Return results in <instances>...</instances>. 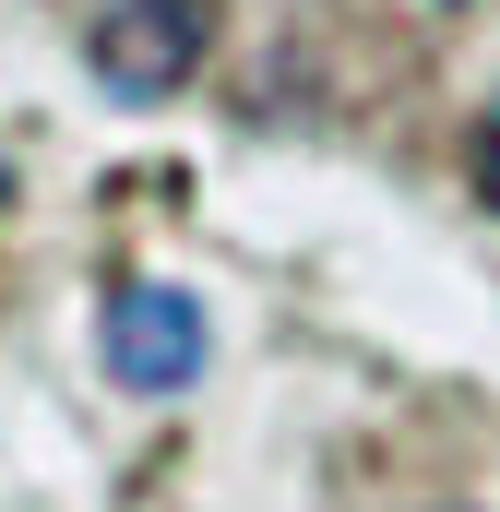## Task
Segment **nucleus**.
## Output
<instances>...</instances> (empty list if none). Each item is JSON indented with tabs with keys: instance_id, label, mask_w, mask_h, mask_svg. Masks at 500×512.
<instances>
[{
	"instance_id": "obj_1",
	"label": "nucleus",
	"mask_w": 500,
	"mask_h": 512,
	"mask_svg": "<svg viewBox=\"0 0 500 512\" xmlns=\"http://www.w3.org/2000/svg\"><path fill=\"white\" fill-rule=\"evenodd\" d=\"M203 48H215V0H108V12H96V36H84L96 84H108L120 108L179 96V84L203 72Z\"/></svg>"
},
{
	"instance_id": "obj_2",
	"label": "nucleus",
	"mask_w": 500,
	"mask_h": 512,
	"mask_svg": "<svg viewBox=\"0 0 500 512\" xmlns=\"http://www.w3.org/2000/svg\"><path fill=\"white\" fill-rule=\"evenodd\" d=\"M96 346H108V382H131V393H191L203 382V310L179 286H108Z\"/></svg>"
},
{
	"instance_id": "obj_3",
	"label": "nucleus",
	"mask_w": 500,
	"mask_h": 512,
	"mask_svg": "<svg viewBox=\"0 0 500 512\" xmlns=\"http://www.w3.org/2000/svg\"><path fill=\"white\" fill-rule=\"evenodd\" d=\"M477 179H489V203H500V108H489V131H477Z\"/></svg>"
},
{
	"instance_id": "obj_4",
	"label": "nucleus",
	"mask_w": 500,
	"mask_h": 512,
	"mask_svg": "<svg viewBox=\"0 0 500 512\" xmlns=\"http://www.w3.org/2000/svg\"><path fill=\"white\" fill-rule=\"evenodd\" d=\"M0 203H12V179H0Z\"/></svg>"
}]
</instances>
